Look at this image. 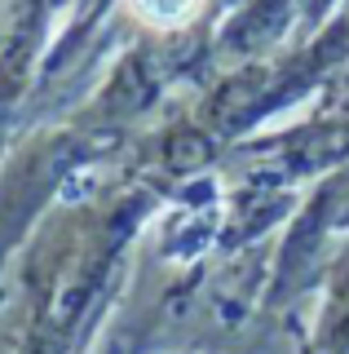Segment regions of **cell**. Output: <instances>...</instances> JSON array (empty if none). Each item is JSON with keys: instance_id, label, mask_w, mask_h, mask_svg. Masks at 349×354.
I'll use <instances>...</instances> for the list:
<instances>
[{"instance_id": "cell-1", "label": "cell", "mask_w": 349, "mask_h": 354, "mask_svg": "<svg viewBox=\"0 0 349 354\" xmlns=\"http://www.w3.org/2000/svg\"><path fill=\"white\" fill-rule=\"evenodd\" d=\"M128 5H133V14L146 22V27L168 31V27H181V22H190L195 9H199L203 0H128Z\"/></svg>"}]
</instances>
